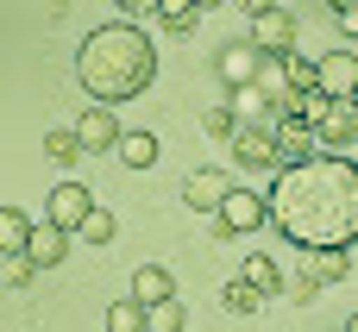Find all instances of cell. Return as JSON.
I'll return each mask as SVG.
<instances>
[{
    "instance_id": "cell-33",
    "label": "cell",
    "mask_w": 358,
    "mask_h": 332,
    "mask_svg": "<svg viewBox=\"0 0 358 332\" xmlns=\"http://www.w3.org/2000/svg\"><path fill=\"white\" fill-rule=\"evenodd\" d=\"M195 6H214V0H195Z\"/></svg>"
},
{
    "instance_id": "cell-7",
    "label": "cell",
    "mask_w": 358,
    "mask_h": 332,
    "mask_svg": "<svg viewBox=\"0 0 358 332\" xmlns=\"http://www.w3.org/2000/svg\"><path fill=\"white\" fill-rule=\"evenodd\" d=\"M315 69H321V94L327 100H352L358 94V56L352 50H327Z\"/></svg>"
},
{
    "instance_id": "cell-21",
    "label": "cell",
    "mask_w": 358,
    "mask_h": 332,
    "mask_svg": "<svg viewBox=\"0 0 358 332\" xmlns=\"http://www.w3.org/2000/svg\"><path fill=\"white\" fill-rule=\"evenodd\" d=\"M283 276H289V270H283L277 257H264V251H258V257H245V282H258L264 295H283Z\"/></svg>"
},
{
    "instance_id": "cell-24",
    "label": "cell",
    "mask_w": 358,
    "mask_h": 332,
    "mask_svg": "<svg viewBox=\"0 0 358 332\" xmlns=\"http://www.w3.org/2000/svg\"><path fill=\"white\" fill-rule=\"evenodd\" d=\"M283 295H289V301L302 308V301H315V295H321V276H315V270L302 264V270H289V276H283Z\"/></svg>"
},
{
    "instance_id": "cell-34",
    "label": "cell",
    "mask_w": 358,
    "mask_h": 332,
    "mask_svg": "<svg viewBox=\"0 0 358 332\" xmlns=\"http://www.w3.org/2000/svg\"><path fill=\"white\" fill-rule=\"evenodd\" d=\"M352 107H358V94H352Z\"/></svg>"
},
{
    "instance_id": "cell-1",
    "label": "cell",
    "mask_w": 358,
    "mask_h": 332,
    "mask_svg": "<svg viewBox=\"0 0 358 332\" xmlns=\"http://www.w3.org/2000/svg\"><path fill=\"white\" fill-rule=\"evenodd\" d=\"M271 226L296 251H352L358 245V163L352 157H308V163L277 169Z\"/></svg>"
},
{
    "instance_id": "cell-32",
    "label": "cell",
    "mask_w": 358,
    "mask_h": 332,
    "mask_svg": "<svg viewBox=\"0 0 358 332\" xmlns=\"http://www.w3.org/2000/svg\"><path fill=\"white\" fill-rule=\"evenodd\" d=\"M346 332H358V314H352V320H346Z\"/></svg>"
},
{
    "instance_id": "cell-26",
    "label": "cell",
    "mask_w": 358,
    "mask_h": 332,
    "mask_svg": "<svg viewBox=\"0 0 358 332\" xmlns=\"http://www.w3.org/2000/svg\"><path fill=\"white\" fill-rule=\"evenodd\" d=\"M239 126H245V119H239L233 107H214V113H208V132H214V138H227V144L239 138Z\"/></svg>"
},
{
    "instance_id": "cell-4",
    "label": "cell",
    "mask_w": 358,
    "mask_h": 332,
    "mask_svg": "<svg viewBox=\"0 0 358 332\" xmlns=\"http://www.w3.org/2000/svg\"><path fill=\"white\" fill-rule=\"evenodd\" d=\"M233 163H239V169H283L277 126H239V138H233Z\"/></svg>"
},
{
    "instance_id": "cell-16",
    "label": "cell",
    "mask_w": 358,
    "mask_h": 332,
    "mask_svg": "<svg viewBox=\"0 0 358 332\" xmlns=\"http://www.w3.org/2000/svg\"><path fill=\"white\" fill-rule=\"evenodd\" d=\"M245 126H277V113H271V88L264 82H245V88H233V100H227Z\"/></svg>"
},
{
    "instance_id": "cell-22",
    "label": "cell",
    "mask_w": 358,
    "mask_h": 332,
    "mask_svg": "<svg viewBox=\"0 0 358 332\" xmlns=\"http://www.w3.org/2000/svg\"><path fill=\"white\" fill-rule=\"evenodd\" d=\"M302 257H308V270L321 276V289H327V282H346V276H352L346 251H302Z\"/></svg>"
},
{
    "instance_id": "cell-23",
    "label": "cell",
    "mask_w": 358,
    "mask_h": 332,
    "mask_svg": "<svg viewBox=\"0 0 358 332\" xmlns=\"http://www.w3.org/2000/svg\"><path fill=\"white\" fill-rule=\"evenodd\" d=\"M113 232H120V220H113L107 207H94V213L76 226V239H82V245H113Z\"/></svg>"
},
{
    "instance_id": "cell-27",
    "label": "cell",
    "mask_w": 358,
    "mask_h": 332,
    "mask_svg": "<svg viewBox=\"0 0 358 332\" xmlns=\"http://www.w3.org/2000/svg\"><path fill=\"white\" fill-rule=\"evenodd\" d=\"M182 301H164V308H151V332H182Z\"/></svg>"
},
{
    "instance_id": "cell-10",
    "label": "cell",
    "mask_w": 358,
    "mask_h": 332,
    "mask_svg": "<svg viewBox=\"0 0 358 332\" xmlns=\"http://www.w3.org/2000/svg\"><path fill=\"white\" fill-rule=\"evenodd\" d=\"M120 132H126V126L113 119V107H107V100H88V113L76 119V138H82L88 151H113V144H120Z\"/></svg>"
},
{
    "instance_id": "cell-12",
    "label": "cell",
    "mask_w": 358,
    "mask_h": 332,
    "mask_svg": "<svg viewBox=\"0 0 358 332\" xmlns=\"http://www.w3.org/2000/svg\"><path fill=\"white\" fill-rule=\"evenodd\" d=\"M233 195V182L220 176V169H195L189 182H182V201L195 207V213H220V201Z\"/></svg>"
},
{
    "instance_id": "cell-9",
    "label": "cell",
    "mask_w": 358,
    "mask_h": 332,
    "mask_svg": "<svg viewBox=\"0 0 358 332\" xmlns=\"http://www.w3.org/2000/svg\"><path fill=\"white\" fill-rule=\"evenodd\" d=\"M264 69H271V56H264L258 44H227V50H220V82H227V88H245V82H258Z\"/></svg>"
},
{
    "instance_id": "cell-28",
    "label": "cell",
    "mask_w": 358,
    "mask_h": 332,
    "mask_svg": "<svg viewBox=\"0 0 358 332\" xmlns=\"http://www.w3.org/2000/svg\"><path fill=\"white\" fill-rule=\"evenodd\" d=\"M31 270H38V264H25V257H13V270H6V282H13V289H25V282H31Z\"/></svg>"
},
{
    "instance_id": "cell-17",
    "label": "cell",
    "mask_w": 358,
    "mask_h": 332,
    "mask_svg": "<svg viewBox=\"0 0 358 332\" xmlns=\"http://www.w3.org/2000/svg\"><path fill=\"white\" fill-rule=\"evenodd\" d=\"M220 301H227V314H233V320H252V314L264 308V289H258V282H245V276H233V282L220 289Z\"/></svg>"
},
{
    "instance_id": "cell-11",
    "label": "cell",
    "mask_w": 358,
    "mask_h": 332,
    "mask_svg": "<svg viewBox=\"0 0 358 332\" xmlns=\"http://www.w3.org/2000/svg\"><path fill=\"white\" fill-rule=\"evenodd\" d=\"M277 144H283V169H289V163H308V157H321V138H315V126H302V119H289V113H277Z\"/></svg>"
},
{
    "instance_id": "cell-13",
    "label": "cell",
    "mask_w": 358,
    "mask_h": 332,
    "mask_svg": "<svg viewBox=\"0 0 358 332\" xmlns=\"http://www.w3.org/2000/svg\"><path fill=\"white\" fill-rule=\"evenodd\" d=\"M69 239H76V232H63L57 220H38V232H31V251H25V264H38V270H57V264L69 257Z\"/></svg>"
},
{
    "instance_id": "cell-8",
    "label": "cell",
    "mask_w": 358,
    "mask_h": 332,
    "mask_svg": "<svg viewBox=\"0 0 358 332\" xmlns=\"http://www.w3.org/2000/svg\"><path fill=\"white\" fill-rule=\"evenodd\" d=\"M252 44H258L264 56H289V50H296V19H289L283 6H271L264 19H252Z\"/></svg>"
},
{
    "instance_id": "cell-31",
    "label": "cell",
    "mask_w": 358,
    "mask_h": 332,
    "mask_svg": "<svg viewBox=\"0 0 358 332\" xmlns=\"http://www.w3.org/2000/svg\"><path fill=\"white\" fill-rule=\"evenodd\" d=\"M120 13H145V19H157V0H113Z\"/></svg>"
},
{
    "instance_id": "cell-6",
    "label": "cell",
    "mask_w": 358,
    "mask_h": 332,
    "mask_svg": "<svg viewBox=\"0 0 358 332\" xmlns=\"http://www.w3.org/2000/svg\"><path fill=\"white\" fill-rule=\"evenodd\" d=\"M88 213H94V195H88L82 182H57V188H50V201H44V220H57L63 232H76Z\"/></svg>"
},
{
    "instance_id": "cell-5",
    "label": "cell",
    "mask_w": 358,
    "mask_h": 332,
    "mask_svg": "<svg viewBox=\"0 0 358 332\" xmlns=\"http://www.w3.org/2000/svg\"><path fill=\"white\" fill-rule=\"evenodd\" d=\"M315 138H321V157H352V144H358V107H352V100H334V107L321 113Z\"/></svg>"
},
{
    "instance_id": "cell-30",
    "label": "cell",
    "mask_w": 358,
    "mask_h": 332,
    "mask_svg": "<svg viewBox=\"0 0 358 332\" xmlns=\"http://www.w3.org/2000/svg\"><path fill=\"white\" fill-rule=\"evenodd\" d=\"M233 6H239V13H245V19H264V13H271V6H277V0H233Z\"/></svg>"
},
{
    "instance_id": "cell-14",
    "label": "cell",
    "mask_w": 358,
    "mask_h": 332,
    "mask_svg": "<svg viewBox=\"0 0 358 332\" xmlns=\"http://www.w3.org/2000/svg\"><path fill=\"white\" fill-rule=\"evenodd\" d=\"M132 301H145V308L176 301V276H170L164 264H138V270H132Z\"/></svg>"
},
{
    "instance_id": "cell-19",
    "label": "cell",
    "mask_w": 358,
    "mask_h": 332,
    "mask_svg": "<svg viewBox=\"0 0 358 332\" xmlns=\"http://www.w3.org/2000/svg\"><path fill=\"white\" fill-rule=\"evenodd\" d=\"M113 151H120L126 169H151V163H157V138H151V132H120Z\"/></svg>"
},
{
    "instance_id": "cell-18",
    "label": "cell",
    "mask_w": 358,
    "mask_h": 332,
    "mask_svg": "<svg viewBox=\"0 0 358 332\" xmlns=\"http://www.w3.org/2000/svg\"><path fill=\"white\" fill-rule=\"evenodd\" d=\"M44 151H50V163H63V169L88 157V144L76 138V126H50V132H44Z\"/></svg>"
},
{
    "instance_id": "cell-2",
    "label": "cell",
    "mask_w": 358,
    "mask_h": 332,
    "mask_svg": "<svg viewBox=\"0 0 358 332\" xmlns=\"http://www.w3.org/2000/svg\"><path fill=\"white\" fill-rule=\"evenodd\" d=\"M76 82L88 88V100H107V107L145 94L157 82V44H151V31L132 25V19L94 25L82 38V50H76Z\"/></svg>"
},
{
    "instance_id": "cell-15",
    "label": "cell",
    "mask_w": 358,
    "mask_h": 332,
    "mask_svg": "<svg viewBox=\"0 0 358 332\" xmlns=\"http://www.w3.org/2000/svg\"><path fill=\"white\" fill-rule=\"evenodd\" d=\"M31 232H38V220L25 207H0V257H25L31 251Z\"/></svg>"
},
{
    "instance_id": "cell-20",
    "label": "cell",
    "mask_w": 358,
    "mask_h": 332,
    "mask_svg": "<svg viewBox=\"0 0 358 332\" xmlns=\"http://www.w3.org/2000/svg\"><path fill=\"white\" fill-rule=\"evenodd\" d=\"M107 332H151V308L132 301V295L113 301V308H107Z\"/></svg>"
},
{
    "instance_id": "cell-29",
    "label": "cell",
    "mask_w": 358,
    "mask_h": 332,
    "mask_svg": "<svg viewBox=\"0 0 358 332\" xmlns=\"http://www.w3.org/2000/svg\"><path fill=\"white\" fill-rule=\"evenodd\" d=\"M340 13V25H346V38H358V0H346V6H334Z\"/></svg>"
},
{
    "instance_id": "cell-25",
    "label": "cell",
    "mask_w": 358,
    "mask_h": 332,
    "mask_svg": "<svg viewBox=\"0 0 358 332\" xmlns=\"http://www.w3.org/2000/svg\"><path fill=\"white\" fill-rule=\"evenodd\" d=\"M195 13H201L195 0H157V19H164L170 31H195Z\"/></svg>"
},
{
    "instance_id": "cell-3",
    "label": "cell",
    "mask_w": 358,
    "mask_h": 332,
    "mask_svg": "<svg viewBox=\"0 0 358 332\" xmlns=\"http://www.w3.org/2000/svg\"><path fill=\"white\" fill-rule=\"evenodd\" d=\"M258 226H271V195H258V188H233L214 213L220 239H239V232H258Z\"/></svg>"
}]
</instances>
